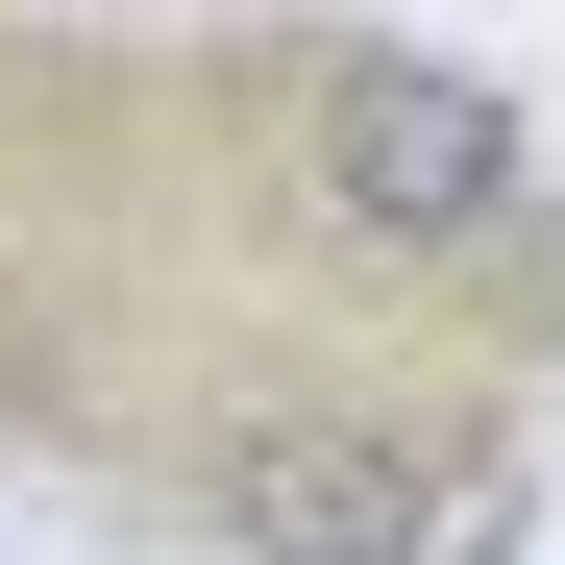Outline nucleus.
Wrapping results in <instances>:
<instances>
[{
  "instance_id": "obj_1",
  "label": "nucleus",
  "mask_w": 565,
  "mask_h": 565,
  "mask_svg": "<svg viewBox=\"0 0 565 565\" xmlns=\"http://www.w3.org/2000/svg\"><path fill=\"white\" fill-rule=\"evenodd\" d=\"M270 99V148H296V246L320 270H369V296H492V320H541V148H516V99L492 74H418V50H270L246 74Z\"/></svg>"
},
{
  "instance_id": "obj_2",
  "label": "nucleus",
  "mask_w": 565,
  "mask_h": 565,
  "mask_svg": "<svg viewBox=\"0 0 565 565\" xmlns=\"http://www.w3.org/2000/svg\"><path fill=\"white\" fill-rule=\"evenodd\" d=\"M467 492H492V467L418 443L394 394H270V418L198 443V541H222V565H418Z\"/></svg>"
}]
</instances>
